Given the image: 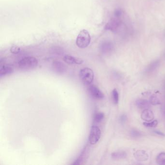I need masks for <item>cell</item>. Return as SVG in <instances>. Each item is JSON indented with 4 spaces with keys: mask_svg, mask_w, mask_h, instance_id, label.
I'll return each mask as SVG.
<instances>
[{
    "mask_svg": "<svg viewBox=\"0 0 165 165\" xmlns=\"http://www.w3.org/2000/svg\"><path fill=\"white\" fill-rule=\"evenodd\" d=\"M120 24H121V22L118 18H112L107 23L105 26V29L107 30H109L112 32H115L117 30L118 28L119 27Z\"/></svg>",
    "mask_w": 165,
    "mask_h": 165,
    "instance_id": "5",
    "label": "cell"
},
{
    "mask_svg": "<svg viewBox=\"0 0 165 165\" xmlns=\"http://www.w3.org/2000/svg\"><path fill=\"white\" fill-rule=\"evenodd\" d=\"M156 163L159 165H165V153H161L156 157Z\"/></svg>",
    "mask_w": 165,
    "mask_h": 165,
    "instance_id": "16",
    "label": "cell"
},
{
    "mask_svg": "<svg viewBox=\"0 0 165 165\" xmlns=\"http://www.w3.org/2000/svg\"><path fill=\"white\" fill-rule=\"evenodd\" d=\"M79 76L81 80L86 85L91 84L94 79L93 71L88 67H85L81 69Z\"/></svg>",
    "mask_w": 165,
    "mask_h": 165,
    "instance_id": "3",
    "label": "cell"
},
{
    "mask_svg": "<svg viewBox=\"0 0 165 165\" xmlns=\"http://www.w3.org/2000/svg\"><path fill=\"white\" fill-rule=\"evenodd\" d=\"M155 133L156 134L159 135L160 136H165V135L162 132H160L159 131H155Z\"/></svg>",
    "mask_w": 165,
    "mask_h": 165,
    "instance_id": "27",
    "label": "cell"
},
{
    "mask_svg": "<svg viewBox=\"0 0 165 165\" xmlns=\"http://www.w3.org/2000/svg\"><path fill=\"white\" fill-rule=\"evenodd\" d=\"M149 102L151 104L154 105V106L161 104L159 99H158V97L155 95H152V96H151L150 97Z\"/></svg>",
    "mask_w": 165,
    "mask_h": 165,
    "instance_id": "19",
    "label": "cell"
},
{
    "mask_svg": "<svg viewBox=\"0 0 165 165\" xmlns=\"http://www.w3.org/2000/svg\"><path fill=\"white\" fill-rule=\"evenodd\" d=\"M14 72V67L12 65L4 64L0 67V76H5L12 74Z\"/></svg>",
    "mask_w": 165,
    "mask_h": 165,
    "instance_id": "9",
    "label": "cell"
},
{
    "mask_svg": "<svg viewBox=\"0 0 165 165\" xmlns=\"http://www.w3.org/2000/svg\"><path fill=\"white\" fill-rule=\"evenodd\" d=\"M112 96L113 101L114 104H117L119 102V93L117 90L116 89H114L113 90Z\"/></svg>",
    "mask_w": 165,
    "mask_h": 165,
    "instance_id": "20",
    "label": "cell"
},
{
    "mask_svg": "<svg viewBox=\"0 0 165 165\" xmlns=\"http://www.w3.org/2000/svg\"><path fill=\"white\" fill-rule=\"evenodd\" d=\"M101 132L100 128L96 125H93L90 130L89 142L91 144H96L100 139Z\"/></svg>",
    "mask_w": 165,
    "mask_h": 165,
    "instance_id": "4",
    "label": "cell"
},
{
    "mask_svg": "<svg viewBox=\"0 0 165 165\" xmlns=\"http://www.w3.org/2000/svg\"><path fill=\"white\" fill-rule=\"evenodd\" d=\"M104 118V114L102 112H97L94 116V122L96 123H100Z\"/></svg>",
    "mask_w": 165,
    "mask_h": 165,
    "instance_id": "18",
    "label": "cell"
},
{
    "mask_svg": "<svg viewBox=\"0 0 165 165\" xmlns=\"http://www.w3.org/2000/svg\"><path fill=\"white\" fill-rule=\"evenodd\" d=\"M63 60L66 64L69 65H81L83 64L84 61L80 58H76L73 56H71L69 55H65L63 58Z\"/></svg>",
    "mask_w": 165,
    "mask_h": 165,
    "instance_id": "10",
    "label": "cell"
},
{
    "mask_svg": "<svg viewBox=\"0 0 165 165\" xmlns=\"http://www.w3.org/2000/svg\"><path fill=\"white\" fill-rule=\"evenodd\" d=\"M122 12L120 9H117L114 12V15L117 18H119L122 15Z\"/></svg>",
    "mask_w": 165,
    "mask_h": 165,
    "instance_id": "25",
    "label": "cell"
},
{
    "mask_svg": "<svg viewBox=\"0 0 165 165\" xmlns=\"http://www.w3.org/2000/svg\"><path fill=\"white\" fill-rule=\"evenodd\" d=\"M91 37L87 30L83 29L80 31L76 39V45L81 49H85L90 45Z\"/></svg>",
    "mask_w": 165,
    "mask_h": 165,
    "instance_id": "1",
    "label": "cell"
},
{
    "mask_svg": "<svg viewBox=\"0 0 165 165\" xmlns=\"http://www.w3.org/2000/svg\"><path fill=\"white\" fill-rule=\"evenodd\" d=\"M52 67L54 71L58 74H64L67 70L66 65L61 61H55L53 62Z\"/></svg>",
    "mask_w": 165,
    "mask_h": 165,
    "instance_id": "6",
    "label": "cell"
},
{
    "mask_svg": "<svg viewBox=\"0 0 165 165\" xmlns=\"http://www.w3.org/2000/svg\"><path fill=\"white\" fill-rule=\"evenodd\" d=\"M130 135H131V137H133V138H139L141 136V134L138 130L134 129V130H131Z\"/></svg>",
    "mask_w": 165,
    "mask_h": 165,
    "instance_id": "24",
    "label": "cell"
},
{
    "mask_svg": "<svg viewBox=\"0 0 165 165\" xmlns=\"http://www.w3.org/2000/svg\"><path fill=\"white\" fill-rule=\"evenodd\" d=\"M87 147H86L83 149L79 158H77L74 163H72V165H81L82 164V162H84L86 160V158L87 157Z\"/></svg>",
    "mask_w": 165,
    "mask_h": 165,
    "instance_id": "14",
    "label": "cell"
},
{
    "mask_svg": "<svg viewBox=\"0 0 165 165\" xmlns=\"http://www.w3.org/2000/svg\"><path fill=\"white\" fill-rule=\"evenodd\" d=\"M141 118L145 122H151L154 119V113L148 108L144 109L141 113Z\"/></svg>",
    "mask_w": 165,
    "mask_h": 165,
    "instance_id": "12",
    "label": "cell"
},
{
    "mask_svg": "<svg viewBox=\"0 0 165 165\" xmlns=\"http://www.w3.org/2000/svg\"><path fill=\"white\" fill-rule=\"evenodd\" d=\"M38 65V60L35 57L28 56L22 58L18 63L19 69L22 70H31L35 69Z\"/></svg>",
    "mask_w": 165,
    "mask_h": 165,
    "instance_id": "2",
    "label": "cell"
},
{
    "mask_svg": "<svg viewBox=\"0 0 165 165\" xmlns=\"http://www.w3.org/2000/svg\"><path fill=\"white\" fill-rule=\"evenodd\" d=\"M88 90L91 95L94 98L97 99H102L104 98V93L96 86H90Z\"/></svg>",
    "mask_w": 165,
    "mask_h": 165,
    "instance_id": "8",
    "label": "cell"
},
{
    "mask_svg": "<svg viewBox=\"0 0 165 165\" xmlns=\"http://www.w3.org/2000/svg\"><path fill=\"white\" fill-rule=\"evenodd\" d=\"M126 119H127V117L125 115H122L120 118V121L121 122H125Z\"/></svg>",
    "mask_w": 165,
    "mask_h": 165,
    "instance_id": "26",
    "label": "cell"
},
{
    "mask_svg": "<svg viewBox=\"0 0 165 165\" xmlns=\"http://www.w3.org/2000/svg\"><path fill=\"white\" fill-rule=\"evenodd\" d=\"M159 65V61H155L150 65L147 68V71L148 72H152L153 71L155 70V69L158 67V65Z\"/></svg>",
    "mask_w": 165,
    "mask_h": 165,
    "instance_id": "17",
    "label": "cell"
},
{
    "mask_svg": "<svg viewBox=\"0 0 165 165\" xmlns=\"http://www.w3.org/2000/svg\"><path fill=\"white\" fill-rule=\"evenodd\" d=\"M52 51H53V53L57 55H60L61 54H63V49L59 47L53 48Z\"/></svg>",
    "mask_w": 165,
    "mask_h": 165,
    "instance_id": "23",
    "label": "cell"
},
{
    "mask_svg": "<svg viewBox=\"0 0 165 165\" xmlns=\"http://www.w3.org/2000/svg\"><path fill=\"white\" fill-rule=\"evenodd\" d=\"M157 124L158 121L157 120H154L153 122L151 121V122H149L148 123H143V125L147 128H155L157 126Z\"/></svg>",
    "mask_w": 165,
    "mask_h": 165,
    "instance_id": "21",
    "label": "cell"
},
{
    "mask_svg": "<svg viewBox=\"0 0 165 165\" xmlns=\"http://www.w3.org/2000/svg\"><path fill=\"white\" fill-rule=\"evenodd\" d=\"M136 159L139 161H145L149 159V155L144 150H138L134 154Z\"/></svg>",
    "mask_w": 165,
    "mask_h": 165,
    "instance_id": "11",
    "label": "cell"
},
{
    "mask_svg": "<svg viewBox=\"0 0 165 165\" xmlns=\"http://www.w3.org/2000/svg\"><path fill=\"white\" fill-rule=\"evenodd\" d=\"M136 104L139 108L140 109H147L150 105V102L143 99H139L136 102Z\"/></svg>",
    "mask_w": 165,
    "mask_h": 165,
    "instance_id": "13",
    "label": "cell"
},
{
    "mask_svg": "<svg viewBox=\"0 0 165 165\" xmlns=\"http://www.w3.org/2000/svg\"><path fill=\"white\" fill-rule=\"evenodd\" d=\"M21 49L18 46H13L10 48V51L11 53L14 54H17L21 52Z\"/></svg>",
    "mask_w": 165,
    "mask_h": 165,
    "instance_id": "22",
    "label": "cell"
},
{
    "mask_svg": "<svg viewBox=\"0 0 165 165\" xmlns=\"http://www.w3.org/2000/svg\"><path fill=\"white\" fill-rule=\"evenodd\" d=\"M113 49L114 46L111 41H105L100 44V51L104 54H108L112 53Z\"/></svg>",
    "mask_w": 165,
    "mask_h": 165,
    "instance_id": "7",
    "label": "cell"
},
{
    "mask_svg": "<svg viewBox=\"0 0 165 165\" xmlns=\"http://www.w3.org/2000/svg\"><path fill=\"white\" fill-rule=\"evenodd\" d=\"M127 156V153L124 151H115L112 154V158L115 160L123 159L126 158Z\"/></svg>",
    "mask_w": 165,
    "mask_h": 165,
    "instance_id": "15",
    "label": "cell"
}]
</instances>
